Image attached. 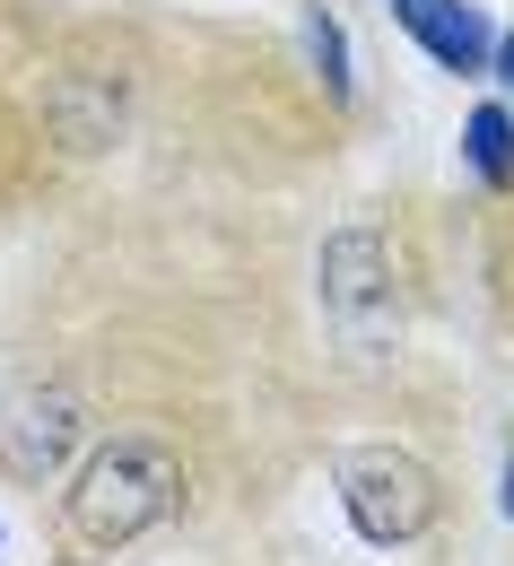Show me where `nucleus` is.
<instances>
[{
    "mask_svg": "<svg viewBox=\"0 0 514 566\" xmlns=\"http://www.w3.org/2000/svg\"><path fill=\"white\" fill-rule=\"evenodd\" d=\"M462 157L489 192H514V105H471L462 123Z\"/></svg>",
    "mask_w": 514,
    "mask_h": 566,
    "instance_id": "423d86ee",
    "label": "nucleus"
},
{
    "mask_svg": "<svg viewBox=\"0 0 514 566\" xmlns=\"http://www.w3.org/2000/svg\"><path fill=\"white\" fill-rule=\"evenodd\" d=\"M497 505H506V523H514V444H506V496Z\"/></svg>",
    "mask_w": 514,
    "mask_h": 566,
    "instance_id": "1a4fd4ad",
    "label": "nucleus"
},
{
    "mask_svg": "<svg viewBox=\"0 0 514 566\" xmlns=\"http://www.w3.org/2000/svg\"><path fill=\"white\" fill-rule=\"evenodd\" d=\"M87 436H96V419L71 384H35V392L0 401V471L18 489H44V480L87 462Z\"/></svg>",
    "mask_w": 514,
    "mask_h": 566,
    "instance_id": "20e7f679",
    "label": "nucleus"
},
{
    "mask_svg": "<svg viewBox=\"0 0 514 566\" xmlns=\"http://www.w3.org/2000/svg\"><path fill=\"white\" fill-rule=\"evenodd\" d=\"M392 18L437 53L444 71H489V62H497V27H489L471 0H392Z\"/></svg>",
    "mask_w": 514,
    "mask_h": 566,
    "instance_id": "39448f33",
    "label": "nucleus"
},
{
    "mask_svg": "<svg viewBox=\"0 0 514 566\" xmlns=\"http://www.w3.org/2000/svg\"><path fill=\"white\" fill-rule=\"evenodd\" d=\"M314 305H323V332L349 366H384L401 349V287H392V244L375 235L367 218L332 227L323 253H314Z\"/></svg>",
    "mask_w": 514,
    "mask_h": 566,
    "instance_id": "f03ea898",
    "label": "nucleus"
},
{
    "mask_svg": "<svg viewBox=\"0 0 514 566\" xmlns=\"http://www.w3.org/2000/svg\"><path fill=\"white\" fill-rule=\"evenodd\" d=\"M305 53H314L323 87H332V105H349V96H358V71H349V35H340V18H332L323 0L305 9Z\"/></svg>",
    "mask_w": 514,
    "mask_h": 566,
    "instance_id": "0eeeda50",
    "label": "nucleus"
},
{
    "mask_svg": "<svg viewBox=\"0 0 514 566\" xmlns=\"http://www.w3.org/2000/svg\"><path fill=\"white\" fill-rule=\"evenodd\" d=\"M332 489H340V514H349V532H358L367 549H410V541L437 532V514H444L437 471H428L419 453H401V444H358V453H340Z\"/></svg>",
    "mask_w": 514,
    "mask_h": 566,
    "instance_id": "7ed1b4c3",
    "label": "nucleus"
},
{
    "mask_svg": "<svg viewBox=\"0 0 514 566\" xmlns=\"http://www.w3.org/2000/svg\"><path fill=\"white\" fill-rule=\"evenodd\" d=\"M175 505H183V453L148 427H123V436L87 444V462L71 471V496H62V523H71V549L114 558V549L148 541Z\"/></svg>",
    "mask_w": 514,
    "mask_h": 566,
    "instance_id": "f257e3e1",
    "label": "nucleus"
},
{
    "mask_svg": "<svg viewBox=\"0 0 514 566\" xmlns=\"http://www.w3.org/2000/svg\"><path fill=\"white\" fill-rule=\"evenodd\" d=\"M489 71L506 78V96H514V35H497V62H489Z\"/></svg>",
    "mask_w": 514,
    "mask_h": 566,
    "instance_id": "6e6552de",
    "label": "nucleus"
}]
</instances>
